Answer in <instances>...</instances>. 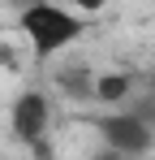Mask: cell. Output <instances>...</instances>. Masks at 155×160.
I'll list each match as a JSON object with an SVG mask.
<instances>
[{
	"label": "cell",
	"instance_id": "obj_1",
	"mask_svg": "<svg viewBox=\"0 0 155 160\" xmlns=\"http://www.w3.org/2000/svg\"><path fill=\"white\" fill-rule=\"evenodd\" d=\"M17 26H22V35L30 39L35 56H56V52H65L69 43L82 39L78 13H69L65 4H52V0L22 9V13H17Z\"/></svg>",
	"mask_w": 155,
	"mask_h": 160
},
{
	"label": "cell",
	"instance_id": "obj_5",
	"mask_svg": "<svg viewBox=\"0 0 155 160\" xmlns=\"http://www.w3.org/2000/svg\"><path fill=\"white\" fill-rule=\"evenodd\" d=\"M129 91H134L129 74H99L95 78V100L99 104H121V100H129Z\"/></svg>",
	"mask_w": 155,
	"mask_h": 160
},
{
	"label": "cell",
	"instance_id": "obj_2",
	"mask_svg": "<svg viewBox=\"0 0 155 160\" xmlns=\"http://www.w3.org/2000/svg\"><path fill=\"white\" fill-rule=\"evenodd\" d=\"M99 134H103V143L112 147V152H121V156H147L155 147V130L138 117V112H108L99 121Z\"/></svg>",
	"mask_w": 155,
	"mask_h": 160
},
{
	"label": "cell",
	"instance_id": "obj_4",
	"mask_svg": "<svg viewBox=\"0 0 155 160\" xmlns=\"http://www.w3.org/2000/svg\"><path fill=\"white\" fill-rule=\"evenodd\" d=\"M56 87H60L65 95H73V100H95V74H91L86 65L60 69V74H56Z\"/></svg>",
	"mask_w": 155,
	"mask_h": 160
},
{
	"label": "cell",
	"instance_id": "obj_7",
	"mask_svg": "<svg viewBox=\"0 0 155 160\" xmlns=\"http://www.w3.org/2000/svg\"><path fill=\"white\" fill-rule=\"evenodd\" d=\"M9 4H13V9L22 13V9H30V4H43V0H9Z\"/></svg>",
	"mask_w": 155,
	"mask_h": 160
},
{
	"label": "cell",
	"instance_id": "obj_3",
	"mask_svg": "<svg viewBox=\"0 0 155 160\" xmlns=\"http://www.w3.org/2000/svg\"><path fill=\"white\" fill-rule=\"evenodd\" d=\"M48 126H52V100L43 91H22L13 100V112H9V130L17 143L26 147H39L48 138Z\"/></svg>",
	"mask_w": 155,
	"mask_h": 160
},
{
	"label": "cell",
	"instance_id": "obj_6",
	"mask_svg": "<svg viewBox=\"0 0 155 160\" xmlns=\"http://www.w3.org/2000/svg\"><path fill=\"white\" fill-rule=\"evenodd\" d=\"M69 4H73V9H82V13H99L108 0H69Z\"/></svg>",
	"mask_w": 155,
	"mask_h": 160
}]
</instances>
